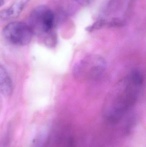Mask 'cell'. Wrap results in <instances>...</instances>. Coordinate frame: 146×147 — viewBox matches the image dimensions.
Returning <instances> with one entry per match:
<instances>
[{"label": "cell", "instance_id": "6da1fadb", "mask_svg": "<svg viewBox=\"0 0 146 147\" xmlns=\"http://www.w3.org/2000/svg\"><path fill=\"white\" fill-rule=\"evenodd\" d=\"M140 72L134 71L118 81L105 97L103 115L110 123L118 122L139 102L143 86Z\"/></svg>", "mask_w": 146, "mask_h": 147}, {"label": "cell", "instance_id": "7a4b0ae2", "mask_svg": "<svg viewBox=\"0 0 146 147\" xmlns=\"http://www.w3.org/2000/svg\"><path fill=\"white\" fill-rule=\"evenodd\" d=\"M106 67L105 60L101 56L90 55L81 59L73 69V75L79 80L96 79L103 73Z\"/></svg>", "mask_w": 146, "mask_h": 147}, {"label": "cell", "instance_id": "3957f363", "mask_svg": "<svg viewBox=\"0 0 146 147\" xmlns=\"http://www.w3.org/2000/svg\"><path fill=\"white\" fill-rule=\"evenodd\" d=\"M30 27L33 33L50 34L55 23V15L50 9L45 6L36 8L31 13Z\"/></svg>", "mask_w": 146, "mask_h": 147}, {"label": "cell", "instance_id": "277c9868", "mask_svg": "<svg viewBox=\"0 0 146 147\" xmlns=\"http://www.w3.org/2000/svg\"><path fill=\"white\" fill-rule=\"evenodd\" d=\"M33 32L29 25L20 22L9 23L3 28V37L10 43L24 46L31 42Z\"/></svg>", "mask_w": 146, "mask_h": 147}, {"label": "cell", "instance_id": "5b68a950", "mask_svg": "<svg viewBox=\"0 0 146 147\" xmlns=\"http://www.w3.org/2000/svg\"><path fill=\"white\" fill-rule=\"evenodd\" d=\"M31 0H16L8 9L0 11V20L17 18Z\"/></svg>", "mask_w": 146, "mask_h": 147}, {"label": "cell", "instance_id": "8992f818", "mask_svg": "<svg viewBox=\"0 0 146 147\" xmlns=\"http://www.w3.org/2000/svg\"><path fill=\"white\" fill-rule=\"evenodd\" d=\"M12 80L5 68L0 65V93L4 96H10L13 92Z\"/></svg>", "mask_w": 146, "mask_h": 147}, {"label": "cell", "instance_id": "52a82bcc", "mask_svg": "<svg viewBox=\"0 0 146 147\" xmlns=\"http://www.w3.org/2000/svg\"><path fill=\"white\" fill-rule=\"evenodd\" d=\"M107 23L108 22L105 20H99L95 22L92 26L87 27L86 28L87 31L88 32H92L94 30L100 29L105 26H107Z\"/></svg>", "mask_w": 146, "mask_h": 147}, {"label": "cell", "instance_id": "ba28073f", "mask_svg": "<svg viewBox=\"0 0 146 147\" xmlns=\"http://www.w3.org/2000/svg\"><path fill=\"white\" fill-rule=\"evenodd\" d=\"M75 2L83 6H87L90 2V0H74Z\"/></svg>", "mask_w": 146, "mask_h": 147}, {"label": "cell", "instance_id": "9c48e42d", "mask_svg": "<svg viewBox=\"0 0 146 147\" xmlns=\"http://www.w3.org/2000/svg\"><path fill=\"white\" fill-rule=\"evenodd\" d=\"M5 0H0V7L4 4Z\"/></svg>", "mask_w": 146, "mask_h": 147}]
</instances>
